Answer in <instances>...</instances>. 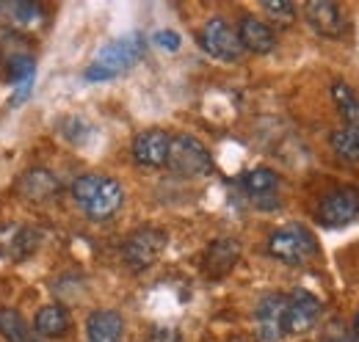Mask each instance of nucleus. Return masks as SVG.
Segmentation results:
<instances>
[{
  "label": "nucleus",
  "instance_id": "f257e3e1",
  "mask_svg": "<svg viewBox=\"0 0 359 342\" xmlns=\"http://www.w3.org/2000/svg\"><path fill=\"white\" fill-rule=\"evenodd\" d=\"M72 199L94 221H105L119 213L125 202V191L114 177L105 174H81L72 182Z\"/></svg>",
  "mask_w": 359,
  "mask_h": 342
},
{
  "label": "nucleus",
  "instance_id": "f03ea898",
  "mask_svg": "<svg viewBox=\"0 0 359 342\" xmlns=\"http://www.w3.org/2000/svg\"><path fill=\"white\" fill-rule=\"evenodd\" d=\"M147 50V39L141 34H128L119 36L114 42L102 44L91 61V67L86 69V81H114L122 72L133 69L135 64L144 58Z\"/></svg>",
  "mask_w": 359,
  "mask_h": 342
},
{
  "label": "nucleus",
  "instance_id": "7ed1b4c3",
  "mask_svg": "<svg viewBox=\"0 0 359 342\" xmlns=\"http://www.w3.org/2000/svg\"><path fill=\"white\" fill-rule=\"evenodd\" d=\"M166 166L185 179H196V177H205L213 171V158H210V149L196 135L180 132L169 141Z\"/></svg>",
  "mask_w": 359,
  "mask_h": 342
},
{
  "label": "nucleus",
  "instance_id": "20e7f679",
  "mask_svg": "<svg viewBox=\"0 0 359 342\" xmlns=\"http://www.w3.org/2000/svg\"><path fill=\"white\" fill-rule=\"evenodd\" d=\"M269 254L285 265H304L307 259L318 254L315 235L302 224L279 226L269 238Z\"/></svg>",
  "mask_w": 359,
  "mask_h": 342
},
{
  "label": "nucleus",
  "instance_id": "39448f33",
  "mask_svg": "<svg viewBox=\"0 0 359 342\" xmlns=\"http://www.w3.org/2000/svg\"><path fill=\"white\" fill-rule=\"evenodd\" d=\"M166 246H169V235L163 229L141 226L133 235H128V240L122 243V259L130 271H147L161 259Z\"/></svg>",
  "mask_w": 359,
  "mask_h": 342
},
{
  "label": "nucleus",
  "instance_id": "423d86ee",
  "mask_svg": "<svg viewBox=\"0 0 359 342\" xmlns=\"http://www.w3.org/2000/svg\"><path fill=\"white\" fill-rule=\"evenodd\" d=\"M359 218V188L357 185H343L326 193L318 205V221L329 229L348 226Z\"/></svg>",
  "mask_w": 359,
  "mask_h": 342
},
{
  "label": "nucleus",
  "instance_id": "0eeeda50",
  "mask_svg": "<svg viewBox=\"0 0 359 342\" xmlns=\"http://www.w3.org/2000/svg\"><path fill=\"white\" fill-rule=\"evenodd\" d=\"M199 44L208 55L219 58V61H238L243 55V47L238 39V31L226 22L224 17H210L202 31H199Z\"/></svg>",
  "mask_w": 359,
  "mask_h": 342
},
{
  "label": "nucleus",
  "instance_id": "6e6552de",
  "mask_svg": "<svg viewBox=\"0 0 359 342\" xmlns=\"http://www.w3.org/2000/svg\"><path fill=\"white\" fill-rule=\"evenodd\" d=\"M285 312H287V296L269 293L263 296L257 309H255V326H257V337L263 342H279L287 329H285Z\"/></svg>",
  "mask_w": 359,
  "mask_h": 342
},
{
  "label": "nucleus",
  "instance_id": "1a4fd4ad",
  "mask_svg": "<svg viewBox=\"0 0 359 342\" xmlns=\"http://www.w3.org/2000/svg\"><path fill=\"white\" fill-rule=\"evenodd\" d=\"M320 301L307 290H296L287 296V312H285V329L287 334H307L320 320Z\"/></svg>",
  "mask_w": 359,
  "mask_h": 342
},
{
  "label": "nucleus",
  "instance_id": "9d476101",
  "mask_svg": "<svg viewBox=\"0 0 359 342\" xmlns=\"http://www.w3.org/2000/svg\"><path fill=\"white\" fill-rule=\"evenodd\" d=\"M304 17L310 22L315 34L326 36V39H340L346 34V17L340 11L337 3H329V0H310L304 6Z\"/></svg>",
  "mask_w": 359,
  "mask_h": 342
},
{
  "label": "nucleus",
  "instance_id": "9b49d317",
  "mask_svg": "<svg viewBox=\"0 0 359 342\" xmlns=\"http://www.w3.org/2000/svg\"><path fill=\"white\" fill-rule=\"evenodd\" d=\"M169 141H172V135H166L163 130H158V128L138 132L133 141V160L138 166H147V169L166 166Z\"/></svg>",
  "mask_w": 359,
  "mask_h": 342
},
{
  "label": "nucleus",
  "instance_id": "f8f14e48",
  "mask_svg": "<svg viewBox=\"0 0 359 342\" xmlns=\"http://www.w3.org/2000/svg\"><path fill=\"white\" fill-rule=\"evenodd\" d=\"M238 259H241V243L235 238H219L205 249L202 268L210 279H222L238 265Z\"/></svg>",
  "mask_w": 359,
  "mask_h": 342
},
{
  "label": "nucleus",
  "instance_id": "ddd939ff",
  "mask_svg": "<svg viewBox=\"0 0 359 342\" xmlns=\"http://www.w3.org/2000/svg\"><path fill=\"white\" fill-rule=\"evenodd\" d=\"M36 240H39V235L31 226L3 224L0 226V256L20 262V259H25V256L36 249Z\"/></svg>",
  "mask_w": 359,
  "mask_h": 342
},
{
  "label": "nucleus",
  "instance_id": "4468645a",
  "mask_svg": "<svg viewBox=\"0 0 359 342\" xmlns=\"http://www.w3.org/2000/svg\"><path fill=\"white\" fill-rule=\"evenodd\" d=\"M125 337V317L116 309H94L86 320V340L89 342H122Z\"/></svg>",
  "mask_w": 359,
  "mask_h": 342
},
{
  "label": "nucleus",
  "instance_id": "2eb2a0df",
  "mask_svg": "<svg viewBox=\"0 0 359 342\" xmlns=\"http://www.w3.org/2000/svg\"><path fill=\"white\" fill-rule=\"evenodd\" d=\"M238 31V39H241V47L255 53V55H266L276 47V34L269 22L257 20V17H243L241 25L235 28Z\"/></svg>",
  "mask_w": 359,
  "mask_h": 342
},
{
  "label": "nucleus",
  "instance_id": "dca6fc26",
  "mask_svg": "<svg viewBox=\"0 0 359 342\" xmlns=\"http://www.w3.org/2000/svg\"><path fill=\"white\" fill-rule=\"evenodd\" d=\"M72 326V317L69 312L61 306V303H47L36 312V320H34V334L39 340H53V337H64Z\"/></svg>",
  "mask_w": 359,
  "mask_h": 342
},
{
  "label": "nucleus",
  "instance_id": "f3484780",
  "mask_svg": "<svg viewBox=\"0 0 359 342\" xmlns=\"http://www.w3.org/2000/svg\"><path fill=\"white\" fill-rule=\"evenodd\" d=\"M20 193L31 202H47L58 193V177L47 169H31L20 177Z\"/></svg>",
  "mask_w": 359,
  "mask_h": 342
},
{
  "label": "nucleus",
  "instance_id": "a211bd4d",
  "mask_svg": "<svg viewBox=\"0 0 359 342\" xmlns=\"http://www.w3.org/2000/svg\"><path fill=\"white\" fill-rule=\"evenodd\" d=\"M241 185L255 199H271L276 193V188H279V174L269 169V166H257V169L246 171L241 177Z\"/></svg>",
  "mask_w": 359,
  "mask_h": 342
},
{
  "label": "nucleus",
  "instance_id": "6ab92c4d",
  "mask_svg": "<svg viewBox=\"0 0 359 342\" xmlns=\"http://www.w3.org/2000/svg\"><path fill=\"white\" fill-rule=\"evenodd\" d=\"M0 334L6 342H42L31 331L25 317L11 306H0Z\"/></svg>",
  "mask_w": 359,
  "mask_h": 342
},
{
  "label": "nucleus",
  "instance_id": "aec40b11",
  "mask_svg": "<svg viewBox=\"0 0 359 342\" xmlns=\"http://www.w3.org/2000/svg\"><path fill=\"white\" fill-rule=\"evenodd\" d=\"M332 100L343 116V125L346 128H359V94L348 83L337 81L332 86Z\"/></svg>",
  "mask_w": 359,
  "mask_h": 342
},
{
  "label": "nucleus",
  "instance_id": "412c9836",
  "mask_svg": "<svg viewBox=\"0 0 359 342\" xmlns=\"http://www.w3.org/2000/svg\"><path fill=\"white\" fill-rule=\"evenodd\" d=\"M332 149L337 152L340 160L357 163L359 160V128H343L332 132Z\"/></svg>",
  "mask_w": 359,
  "mask_h": 342
},
{
  "label": "nucleus",
  "instance_id": "4be33fe9",
  "mask_svg": "<svg viewBox=\"0 0 359 342\" xmlns=\"http://www.w3.org/2000/svg\"><path fill=\"white\" fill-rule=\"evenodd\" d=\"M8 81L14 86L34 83L36 81V64L31 55H14L8 61Z\"/></svg>",
  "mask_w": 359,
  "mask_h": 342
},
{
  "label": "nucleus",
  "instance_id": "5701e85b",
  "mask_svg": "<svg viewBox=\"0 0 359 342\" xmlns=\"http://www.w3.org/2000/svg\"><path fill=\"white\" fill-rule=\"evenodd\" d=\"M263 11L271 14V17H276V20H282V22H290L296 17V6L290 0H266Z\"/></svg>",
  "mask_w": 359,
  "mask_h": 342
},
{
  "label": "nucleus",
  "instance_id": "b1692460",
  "mask_svg": "<svg viewBox=\"0 0 359 342\" xmlns=\"http://www.w3.org/2000/svg\"><path fill=\"white\" fill-rule=\"evenodd\" d=\"M11 14L17 17L20 25H34L45 11L39 6H34V3H11Z\"/></svg>",
  "mask_w": 359,
  "mask_h": 342
},
{
  "label": "nucleus",
  "instance_id": "393cba45",
  "mask_svg": "<svg viewBox=\"0 0 359 342\" xmlns=\"http://www.w3.org/2000/svg\"><path fill=\"white\" fill-rule=\"evenodd\" d=\"M152 42L158 44L161 50H169V53H177L180 50V34H175V31H158L155 36H152Z\"/></svg>",
  "mask_w": 359,
  "mask_h": 342
},
{
  "label": "nucleus",
  "instance_id": "a878e982",
  "mask_svg": "<svg viewBox=\"0 0 359 342\" xmlns=\"http://www.w3.org/2000/svg\"><path fill=\"white\" fill-rule=\"evenodd\" d=\"M141 342H182V337H180V331L177 329H152L147 337Z\"/></svg>",
  "mask_w": 359,
  "mask_h": 342
},
{
  "label": "nucleus",
  "instance_id": "bb28decb",
  "mask_svg": "<svg viewBox=\"0 0 359 342\" xmlns=\"http://www.w3.org/2000/svg\"><path fill=\"white\" fill-rule=\"evenodd\" d=\"M354 334L359 337V312H357V317H354Z\"/></svg>",
  "mask_w": 359,
  "mask_h": 342
},
{
  "label": "nucleus",
  "instance_id": "cd10ccee",
  "mask_svg": "<svg viewBox=\"0 0 359 342\" xmlns=\"http://www.w3.org/2000/svg\"><path fill=\"white\" fill-rule=\"evenodd\" d=\"M326 342H351V340H326Z\"/></svg>",
  "mask_w": 359,
  "mask_h": 342
},
{
  "label": "nucleus",
  "instance_id": "c85d7f7f",
  "mask_svg": "<svg viewBox=\"0 0 359 342\" xmlns=\"http://www.w3.org/2000/svg\"><path fill=\"white\" fill-rule=\"evenodd\" d=\"M232 342H238V340H232Z\"/></svg>",
  "mask_w": 359,
  "mask_h": 342
}]
</instances>
